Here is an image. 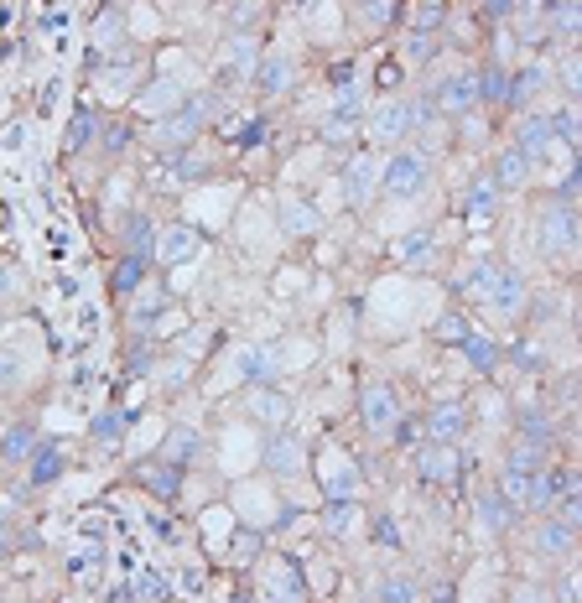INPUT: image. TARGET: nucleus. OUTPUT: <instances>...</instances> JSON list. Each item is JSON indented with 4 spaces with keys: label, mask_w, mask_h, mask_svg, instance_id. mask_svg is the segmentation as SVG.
<instances>
[{
    "label": "nucleus",
    "mask_w": 582,
    "mask_h": 603,
    "mask_svg": "<svg viewBox=\"0 0 582 603\" xmlns=\"http://www.w3.org/2000/svg\"><path fill=\"white\" fill-rule=\"evenodd\" d=\"M203 256V235H198V224H187V219H172L166 229H157V245H151V260L157 266H193V260Z\"/></svg>",
    "instance_id": "obj_13"
},
{
    "label": "nucleus",
    "mask_w": 582,
    "mask_h": 603,
    "mask_svg": "<svg viewBox=\"0 0 582 603\" xmlns=\"http://www.w3.org/2000/svg\"><path fill=\"white\" fill-rule=\"evenodd\" d=\"M359 26H364V32H380V26H390V0H364Z\"/></svg>",
    "instance_id": "obj_29"
},
{
    "label": "nucleus",
    "mask_w": 582,
    "mask_h": 603,
    "mask_svg": "<svg viewBox=\"0 0 582 603\" xmlns=\"http://www.w3.org/2000/svg\"><path fill=\"white\" fill-rule=\"evenodd\" d=\"M427 442H453V448H463L473 432V406L468 401H457V396H442V401L427 411Z\"/></svg>",
    "instance_id": "obj_14"
},
{
    "label": "nucleus",
    "mask_w": 582,
    "mask_h": 603,
    "mask_svg": "<svg viewBox=\"0 0 582 603\" xmlns=\"http://www.w3.org/2000/svg\"><path fill=\"white\" fill-rule=\"evenodd\" d=\"M245 417H250V427L276 432V427L291 421V396L281 385H250V390H245Z\"/></svg>",
    "instance_id": "obj_19"
},
{
    "label": "nucleus",
    "mask_w": 582,
    "mask_h": 603,
    "mask_svg": "<svg viewBox=\"0 0 582 603\" xmlns=\"http://www.w3.org/2000/svg\"><path fill=\"white\" fill-rule=\"evenodd\" d=\"M327 229V214L302 193H281L276 198V235L287 239H317Z\"/></svg>",
    "instance_id": "obj_11"
},
{
    "label": "nucleus",
    "mask_w": 582,
    "mask_h": 603,
    "mask_svg": "<svg viewBox=\"0 0 582 603\" xmlns=\"http://www.w3.org/2000/svg\"><path fill=\"white\" fill-rule=\"evenodd\" d=\"M32 448H36V432L32 427H17V432H6V442H0V457H6V463H21Z\"/></svg>",
    "instance_id": "obj_26"
},
{
    "label": "nucleus",
    "mask_w": 582,
    "mask_h": 603,
    "mask_svg": "<svg viewBox=\"0 0 582 603\" xmlns=\"http://www.w3.org/2000/svg\"><path fill=\"white\" fill-rule=\"evenodd\" d=\"M250 84H255L260 99H281V94H291V84H297V53H266L260 63H255Z\"/></svg>",
    "instance_id": "obj_20"
},
{
    "label": "nucleus",
    "mask_w": 582,
    "mask_h": 603,
    "mask_svg": "<svg viewBox=\"0 0 582 603\" xmlns=\"http://www.w3.org/2000/svg\"><path fill=\"white\" fill-rule=\"evenodd\" d=\"M32 478H36V484H53V478H63V453H57V448H47V453L36 448V457H32Z\"/></svg>",
    "instance_id": "obj_27"
},
{
    "label": "nucleus",
    "mask_w": 582,
    "mask_h": 603,
    "mask_svg": "<svg viewBox=\"0 0 582 603\" xmlns=\"http://www.w3.org/2000/svg\"><path fill=\"white\" fill-rule=\"evenodd\" d=\"M484 177L494 183V193H499V198H515V193H526V187L536 183L530 162L515 147H509V141H505V147H494V162H489V172H484Z\"/></svg>",
    "instance_id": "obj_18"
},
{
    "label": "nucleus",
    "mask_w": 582,
    "mask_h": 603,
    "mask_svg": "<svg viewBox=\"0 0 582 603\" xmlns=\"http://www.w3.org/2000/svg\"><path fill=\"white\" fill-rule=\"evenodd\" d=\"M436 193V162L421 157L417 147H396L385 151L380 162V198L390 203H421Z\"/></svg>",
    "instance_id": "obj_3"
},
{
    "label": "nucleus",
    "mask_w": 582,
    "mask_h": 603,
    "mask_svg": "<svg viewBox=\"0 0 582 603\" xmlns=\"http://www.w3.org/2000/svg\"><path fill=\"white\" fill-rule=\"evenodd\" d=\"M380 162L385 151H369L359 147L354 157L344 162V177H338V198L354 208V214H364L369 203H375V193H380Z\"/></svg>",
    "instance_id": "obj_7"
},
{
    "label": "nucleus",
    "mask_w": 582,
    "mask_h": 603,
    "mask_svg": "<svg viewBox=\"0 0 582 603\" xmlns=\"http://www.w3.org/2000/svg\"><path fill=\"white\" fill-rule=\"evenodd\" d=\"M505 603H551V588L546 583H530V578H515L505 593Z\"/></svg>",
    "instance_id": "obj_28"
},
{
    "label": "nucleus",
    "mask_w": 582,
    "mask_h": 603,
    "mask_svg": "<svg viewBox=\"0 0 582 603\" xmlns=\"http://www.w3.org/2000/svg\"><path fill=\"white\" fill-rule=\"evenodd\" d=\"M203 126H208V99H187L182 110H172L166 120H157L151 147H157V151H187L193 141H198Z\"/></svg>",
    "instance_id": "obj_9"
},
{
    "label": "nucleus",
    "mask_w": 582,
    "mask_h": 603,
    "mask_svg": "<svg viewBox=\"0 0 582 603\" xmlns=\"http://www.w3.org/2000/svg\"><path fill=\"white\" fill-rule=\"evenodd\" d=\"M421 593H427V583H421L411 567H385V572L369 578L364 603H421Z\"/></svg>",
    "instance_id": "obj_17"
},
{
    "label": "nucleus",
    "mask_w": 582,
    "mask_h": 603,
    "mask_svg": "<svg viewBox=\"0 0 582 603\" xmlns=\"http://www.w3.org/2000/svg\"><path fill=\"white\" fill-rule=\"evenodd\" d=\"M530 557H541L551 567H567L578 557V526L562 515H530Z\"/></svg>",
    "instance_id": "obj_6"
},
{
    "label": "nucleus",
    "mask_w": 582,
    "mask_h": 603,
    "mask_svg": "<svg viewBox=\"0 0 582 603\" xmlns=\"http://www.w3.org/2000/svg\"><path fill=\"white\" fill-rule=\"evenodd\" d=\"M427 110H432V105H427V99H411V94H385V99H375V105H364V120H359L364 147L369 151L406 147Z\"/></svg>",
    "instance_id": "obj_2"
},
{
    "label": "nucleus",
    "mask_w": 582,
    "mask_h": 603,
    "mask_svg": "<svg viewBox=\"0 0 582 603\" xmlns=\"http://www.w3.org/2000/svg\"><path fill=\"white\" fill-rule=\"evenodd\" d=\"M427 105L442 120H463V115L478 110V74L473 68H442L427 89Z\"/></svg>",
    "instance_id": "obj_5"
},
{
    "label": "nucleus",
    "mask_w": 582,
    "mask_h": 603,
    "mask_svg": "<svg viewBox=\"0 0 582 603\" xmlns=\"http://www.w3.org/2000/svg\"><path fill=\"white\" fill-rule=\"evenodd\" d=\"M255 63H260V42H255V32H229V37H224V53H218V68L235 78V84H250Z\"/></svg>",
    "instance_id": "obj_21"
},
{
    "label": "nucleus",
    "mask_w": 582,
    "mask_h": 603,
    "mask_svg": "<svg viewBox=\"0 0 582 603\" xmlns=\"http://www.w3.org/2000/svg\"><path fill=\"white\" fill-rule=\"evenodd\" d=\"M308 474H317V484H323L327 499H354V494L364 489L359 469H354V457H348L344 448H333V442H327L323 453L312 457V469H308Z\"/></svg>",
    "instance_id": "obj_10"
},
{
    "label": "nucleus",
    "mask_w": 582,
    "mask_h": 603,
    "mask_svg": "<svg viewBox=\"0 0 582 603\" xmlns=\"http://www.w3.org/2000/svg\"><path fill=\"white\" fill-rule=\"evenodd\" d=\"M260 469H271L276 478H308V469H312L308 438L291 432V427H276L271 438L260 442Z\"/></svg>",
    "instance_id": "obj_8"
},
{
    "label": "nucleus",
    "mask_w": 582,
    "mask_h": 603,
    "mask_svg": "<svg viewBox=\"0 0 582 603\" xmlns=\"http://www.w3.org/2000/svg\"><path fill=\"white\" fill-rule=\"evenodd\" d=\"M364 526V510L354 505V499H327V510H323V530L333 536V541H348L354 530Z\"/></svg>",
    "instance_id": "obj_23"
},
{
    "label": "nucleus",
    "mask_w": 582,
    "mask_h": 603,
    "mask_svg": "<svg viewBox=\"0 0 582 603\" xmlns=\"http://www.w3.org/2000/svg\"><path fill=\"white\" fill-rule=\"evenodd\" d=\"M526 302H530L526 266H509V260H505V271H499V281H494V292H489V302H484V312H489V317H499V323H520V317H526Z\"/></svg>",
    "instance_id": "obj_12"
},
{
    "label": "nucleus",
    "mask_w": 582,
    "mask_h": 603,
    "mask_svg": "<svg viewBox=\"0 0 582 603\" xmlns=\"http://www.w3.org/2000/svg\"><path fill=\"white\" fill-rule=\"evenodd\" d=\"M478 526H484V536L494 541V536H505V530L515 526V510H509L505 499H499V494L489 489L484 499H478Z\"/></svg>",
    "instance_id": "obj_24"
},
{
    "label": "nucleus",
    "mask_w": 582,
    "mask_h": 603,
    "mask_svg": "<svg viewBox=\"0 0 582 603\" xmlns=\"http://www.w3.org/2000/svg\"><path fill=\"white\" fill-rule=\"evenodd\" d=\"M421 603H463V599H457L453 583H436V588H427V593H421Z\"/></svg>",
    "instance_id": "obj_31"
},
{
    "label": "nucleus",
    "mask_w": 582,
    "mask_h": 603,
    "mask_svg": "<svg viewBox=\"0 0 582 603\" xmlns=\"http://www.w3.org/2000/svg\"><path fill=\"white\" fill-rule=\"evenodd\" d=\"M308 21L317 37H338V32H344V6H338V0H312Z\"/></svg>",
    "instance_id": "obj_25"
},
{
    "label": "nucleus",
    "mask_w": 582,
    "mask_h": 603,
    "mask_svg": "<svg viewBox=\"0 0 582 603\" xmlns=\"http://www.w3.org/2000/svg\"><path fill=\"white\" fill-rule=\"evenodd\" d=\"M187 78H157V84H146V89L130 94V110L146 115V120H166L172 110H182L187 105Z\"/></svg>",
    "instance_id": "obj_16"
},
{
    "label": "nucleus",
    "mask_w": 582,
    "mask_h": 603,
    "mask_svg": "<svg viewBox=\"0 0 582 603\" xmlns=\"http://www.w3.org/2000/svg\"><path fill=\"white\" fill-rule=\"evenodd\" d=\"M354 411H359V427L375 442H390V432H396L400 417H406V406H400L390 380H364L359 396H354Z\"/></svg>",
    "instance_id": "obj_4"
},
{
    "label": "nucleus",
    "mask_w": 582,
    "mask_h": 603,
    "mask_svg": "<svg viewBox=\"0 0 582 603\" xmlns=\"http://www.w3.org/2000/svg\"><path fill=\"white\" fill-rule=\"evenodd\" d=\"M499 271H505V256H484V260H473L468 271L457 276V292L468 297L473 308H484L494 292V281H499Z\"/></svg>",
    "instance_id": "obj_22"
},
{
    "label": "nucleus",
    "mask_w": 582,
    "mask_h": 603,
    "mask_svg": "<svg viewBox=\"0 0 582 603\" xmlns=\"http://www.w3.org/2000/svg\"><path fill=\"white\" fill-rule=\"evenodd\" d=\"M411 469H417L421 484H457L463 448H453V442H421L417 453H411Z\"/></svg>",
    "instance_id": "obj_15"
},
{
    "label": "nucleus",
    "mask_w": 582,
    "mask_h": 603,
    "mask_svg": "<svg viewBox=\"0 0 582 603\" xmlns=\"http://www.w3.org/2000/svg\"><path fill=\"white\" fill-rule=\"evenodd\" d=\"M260 6H266V0H235V17H229V26H235V32H250L255 21H260Z\"/></svg>",
    "instance_id": "obj_30"
},
{
    "label": "nucleus",
    "mask_w": 582,
    "mask_h": 603,
    "mask_svg": "<svg viewBox=\"0 0 582 603\" xmlns=\"http://www.w3.org/2000/svg\"><path fill=\"white\" fill-rule=\"evenodd\" d=\"M530 235H536V256L551 266L557 276H572L582 250V219L567 198H551L530 214Z\"/></svg>",
    "instance_id": "obj_1"
}]
</instances>
